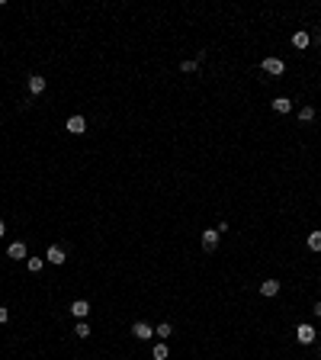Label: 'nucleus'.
<instances>
[{"instance_id":"obj_1","label":"nucleus","mask_w":321,"mask_h":360,"mask_svg":"<svg viewBox=\"0 0 321 360\" xmlns=\"http://www.w3.org/2000/svg\"><path fill=\"white\" fill-rule=\"evenodd\" d=\"M296 341H299V344H315V325H308V322H302V325H299V328H296Z\"/></svg>"},{"instance_id":"obj_2","label":"nucleus","mask_w":321,"mask_h":360,"mask_svg":"<svg viewBox=\"0 0 321 360\" xmlns=\"http://www.w3.org/2000/svg\"><path fill=\"white\" fill-rule=\"evenodd\" d=\"M64 129H68L71 135H84V132H87V119H84L80 113H74L68 123H64Z\"/></svg>"},{"instance_id":"obj_3","label":"nucleus","mask_w":321,"mask_h":360,"mask_svg":"<svg viewBox=\"0 0 321 360\" xmlns=\"http://www.w3.org/2000/svg\"><path fill=\"white\" fill-rule=\"evenodd\" d=\"M71 315H74L77 322H87V315H90V302H87V299H74V302H71Z\"/></svg>"},{"instance_id":"obj_4","label":"nucleus","mask_w":321,"mask_h":360,"mask_svg":"<svg viewBox=\"0 0 321 360\" xmlns=\"http://www.w3.org/2000/svg\"><path fill=\"white\" fill-rule=\"evenodd\" d=\"M45 261H48V264H55V267H61V264L68 261V254H64V248H58V245H48V251H45Z\"/></svg>"},{"instance_id":"obj_5","label":"nucleus","mask_w":321,"mask_h":360,"mask_svg":"<svg viewBox=\"0 0 321 360\" xmlns=\"http://www.w3.org/2000/svg\"><path fill=\"white\" fill-rule=\"evenodd\" d=\"M260 68L267 71V74H273V77H280L286 71V64L280 62V58H273V55H270V58H263V62H260Z\"/></svg>"},{"instance_id":"obj_6","label":"nucleus","mask_w":321,"mask_h":360,"mask_svg":"<svg viewBox=\"0 0 321 360\" xmlns=\"http://www.w3.org/2000/svg\"><path fill=\"white\" fill-rule=\"evenodd\" d=\"M26 87H29V93L32 97H39V93H45V87H48V81L42 74H32L29 81H26Z\"/></svg>"},{"instance_id":"obj_7","label":"nucleus","mask_w":321,"mask_h":360,"mask_svg":"<svg viewBox=\"0 0 321 360\" xmlns=\"http://www.w3.org/2000/svg\"><path fill=\"white\" fill-rule=\"evenodd\" d=\"M219 229H206L202 232V248H206V251H215V248H219Z\"/></svg>"},{"instance_id":"obj_8","label":"nucleus","mask_w":321,"mask_h":360,"mask_svg":"<svg viewBox=\"0 0 321 360\" xmlns=\"http://www.w3.org/2000/svg\"><path fill=\"white\" fill-rule=\"evenodd\" d=\"M7 257L10 261H26V257H29V254H26V245L23 241H13V245L7 248Z\"/></svg>"},{"instance_id":"obj_9","label":"nucleus","mask_w":321,"mask_h":360,"mask_svg":"<svg viewBox=\"0 0 321 360\" xmlns=\"http://www.w3.org/2000/svg\"><path fill=\"white\" fill-rule=\"evenodd\" d=\"M132 335H135L138 341H148V338L154 335V328H151L148 322H135V325H132Z\"/></svg>"},{"instance_id":"obj_10","label":"nucleus","mask_w":321,"mask_h":360,"mask_svg":"<svg viewBox=\"0 0 321 360\" xmlns=\"http://www.w3.org/2000/svg\"><path fill=\"white\" fill-rule=\"evenodd\" d=\"M276 293H280V280H263V283H260V296H276Z\"/></svg>"},{"instance_id":"obj_11","label":"nucleus","mask_w":321,"mask_h":360,"mask_svg":"<svg viewBox=\"0 0 321 360\" xmlns=\"http://www.w3.org/2000/svg\"><path fill=\"white\" fill-rule=\"evenodd\" d=\"M289 109H292V100H289V97H276V100H273V113L286 116Z\"/></svg>"},{"instance_id":"obj_12","label":"nucleus","mask_w":321,"mask_h":360,"mask_svg":"<svg viewBox=\"0 0 321 360\" xmlns=\"http://www.w3.org/2000/svg\"><path fill=\"white\" fill-rule=\"evenodd\" d=\"M308 42H312V36H308L305 29L292 32V45H296V48H308Z\"/></svg>"},{"instance_id":"obj_13","label":"nucleus","mask_w":321,"mask_h":360,"mask_svg":"<svg viewBox=\"0 0 321 360\" xmlns=\"http://www.w3.org/2000/svg\"><path fill=\"white\" fill-rule=\"evenodd\" d=\"M26 267H29V274H42V267H45V257H26Z\"/></svg>"},{"instance_id":"obj_14","label":"nucleus","mask_w":321,"mask_h":360,"mask_svg":"<svg viewBox=\"0 0 321 360\" xmlns=\"http://www.w3.org/2000/svg\"><path fill=\"white\" fill-rule=\"evenodd\" d=\"M305 245H308V251H321V232H308Z\"/></svg>"},{"instance_id":"obj_15","label":"nucleus","mask_w":321,"mask_h":360,"mask_svg":"<svg viewBox=\"0 0 321 360\" xmlns=\"http://www.w3.org/2000/svg\"><path fill=\"white\" fill-rule=\"evenodd\" d=\"M167 354H170V351H167V344H164V341H160V344H154L151 357H154V360H167Z\"/></svg>"},{"instance_id":"obj_16","label":"nucleus","mask_w":321,"mask_h":360,"mask_svg":"<svg viewBox=\"0 0 321 360\" xmlns=\"http://www.w3.org/2000/svg\"><path fill=\"white\" fill-rule=\"evenodd\" d=\"M196 68H199V62H196V58H183V62H180V71H183V74H193Z\"/></svg>"},{"instance_id":"obj_17","label":"nucleus","mask_w":321,"mask_h":360,"mask_svg":"<svg viewBox=\"0 0 321 360\" xmlns=\"http://www.w3.org/2000/svg\"><path fill=\"white\" fill-rule=\"evenodd\" d=\"M170 331H174V325H170V322H160L158 328H154V335H160V341H164V338H170Z\"/></svg>"},{"instance_id":"obj_18","label":"nucleus","mask_w":321,"mask_h":360,"mask_svg":"<svg viewBox=\"0 0 321 360\" xmlns=\"http://www.w3.org/2000/svg\"><path fill=\"white\" fill-rule=\"evenodd\" d=\"M299 119H302V123H312V119H315V106H302V109H299Z\"/></svg>"},{"instance_id":"obj_19","label":"nucleus","mask_w":321,"mask_h":360,"mask_svg":"<svg viewBox=\"0 0 321 360\" xmlns=\"http://www.w3.org/2000/svg\"><path fill=\"white\" fill-rule=\"evenodd\" d=\"M74 335L77 338H90V325H87V322H77L74 325Z\"/></svg>"},{"instance_id":"obj_20","label":"nucleus","mask_w":321,"mask_h":360,"mask_svg":"<svg viewBox=\"0 0 321 360\" xmlns=\"http://www.w3.org/2000/svg\"><path fill=\"white\" fill-rule=\"evenodd\" d=\"M10 322V312H7V309H0V325H7Z\"/></svg>"},{"instance_id":"obj_21","label":"nucleus","mask_w":321,"mask_h":360,"mask_svg":"<svg viewBox=\"0 0 321 360\" xmlns=\"http://www.w3.org/2000/svg\"><path fill=\"white\" fill-rule=\"evenodd\" d=\"M7 235V222H3V219H0V238Z\"/></svg>"},{"instance_id":"obj_22","label":"nucleus","mask_w":321,"mask_h":360,"mask_svg":"<svg viewBox=\"0 0 321 360\" xmlns=\"http://www.w3.org/2000/svg\"><path fill=\"white\" fill-rule=\"evenodd\" d=\"M315 315H318V318H321V302H315Z\"/></svg>"}]
</instances>
